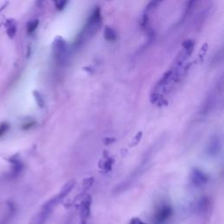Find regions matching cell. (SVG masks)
<instances>
[{
  "label": "cell",
  "mask_w": 224,
  "mask_h": 224,
  "mask_svg": "<svg viewBox=\"0 0 224 224\" xmlns=\"http://www.w3.org/2000/svg\"><path fill=\"white\" fill-rule=\"evenodd\" d=\"M102 26V17H101V10L99 7H96L90 15L88 22L86 23L83 30L77 36L76 40L75 42V47L77 48L82 46L84 41H86L89 38L99 31Z\"/></svg>",
  "instance_id": "obj_1"
},
{
  "label": "cell",
  "mask_w": 224,
  "mask_h": 224,
  "mask_svg": "<svg viewBox=\"0 0 224 224\" xmlns=\"http://www.w3.org/2000/svg\"><path fill=\"white\" fill-rule=\"evenodd\" d=\"M53 53L55 60L59 62H64L67 53V45L61 37L55 38L53 44Z\"/></svg>",
  "instance_id": "obj_2"
},
{
  "label": "cell",
  "mask_w": 224,
  "mask_h": 224,
  "mask_svg": "<svg viewBox=\"0 0 224 224\" xmlns=\"http://www.w3.org/2000/svg\"><path fill=\"white\" fill-rule=\"evenodd\" d=\"M222 147V142L221 138L218 135H214L209 139L208 146H207V152L208 155L210 156H215L219 153Z\"/></svg>",
  "instance_id": "obj_3"
},
{
  "label": "cell",
  "mask_w": 224,
  "mask_h": 224,
  "mask_svg": "<svg viewBox=\"0 0 224 224\" xmlns=\"http://www.w3.org/2000/svg\"><path fill=\"white\" fill-rule=\"evenodd\" d=\"M90 203H91V199L89 196H87L85 199H83V201L81 202L80 209V217L81 224H84L86 223L87 219L89 216L90 214Z\"/></svg>",
  "instance_id": "obj_4"
},
{
  "label": "cell",
  "mask_w": 224,
  "mask_h": 224,
  "mask_svg": "<svg viewBox=\"0 0 224 224\" xmlns=\"http://www.w3.org/2000/svg\"><path fill=\"white\" fill-rule=\"evenodd\" d=\"M173 211L172 208L169 206H164L160 208L158 211L156 217H155V223L156 224H163L165 222L167 221V219H169V217L171 216Z\"/></svg>",
  "instance_id": "obj_5"
},
{
  "label": "cell",
  "mask_w": 224,
  "mask_h": 224,
  "mask_svg": "<svg viewBox=\"0 0 224 224\" xmlns=\"http://www.w3.org/2000/svg\"><path fill=\"white\" fill-rule=\"evenodd\" d=\"M192 180L194 185L200 187V186L206 184V182L208 181V177L206 176L202 172H201L199 170H194L193 172Z\"/></svg>",
  "instance_id": "obj_6"
},
{
  "label": "cell",
  "mask_w": 224,
  "mask_h": 224,
  "mask_svg": "<svg viewBox=\"0 0 224 224\" xmlns=\"http://www.w3.org/2000/svg\"><path fill=\"white\" fill-rule=\"evenodd\" d=\"M6 33L10 39H13L17 32V23L14 19H8L5 23Z\"/></svg>",
  "instance_id": "obj_7"
},
{
  "label": "cell",
  "mask_w": 224,
  "mask_h": 224,
  "mask_svg": "<svg viewBox=\"0 0 224 224\" xmlns=\"http://www.w3.org/2000/svg\"><path fill=\"white\" fill-rule=\"evenodd\" d=\"M103 34H104V39L110 42H114L117 40V33L111 26H105Z\"/></svg>",
  "instance_id": "obj_8"
},
{
  "label": "cell",
  "mask_w": 224,
  "mask_h": 224,
  "mask_svg": "<svg viewBox=\"0 0 224 224\" xmlns=\"http://www.w3.org/2000/svg\"><path fill=\"white\" fill-rule=\"evenodd\" d=\"M74 187H75V180H70V181H68V182L65 185L64 187H62V189H61V191L60 192V193L57 195V196L59 197V199H60L61 201L63 200V198H64L66 195L68 194V193L73 189Z\"/></svg>",
  "instance_id": "obj_9"
},
{
  "label": "cell",
  "mask_w": 224,
  "mask_h": 224,
  "mask_svg": "<svg viewBox=\"0 0 224 224\" xmlns=\"http://www.w3.org/2000/svg\"><path fill=\"white\" fill-rule=\"evenodd\" d=\"M39 19H32V20H30L27 25H26V31L29 34H32V32H35V30L37 29L38 26H39Z\"/></svg>",
  "instance_id": "obj_10"
},
{
  "label": "cell",
  "mask_w": 224,
  "mask_h": 224,
  "mask_svg": "<svg viewBox=\"0 0 224 224\" xmlns=\"http://www.w3.org/2000/svg\"><path fill=\"white\" fill-rule=\"evenodd\" d=\"M52 1L54 4V7L59 12H61L64 9L65 6L67 5V4L68 2V0H52Z\"/></svg>",
  "instance_id": "obj_11"
},
{
  "label": "cell",
  "mask_w": 224,
  "mask_h": 224,
  "mask_svg": "<svg viewBox=\"0 0 224 224\" xmlns=\"http://www.w3.org/2000/svg\"><path fill=\"white\" fill-rule=\"evenodd\" d=\"M208 44L205 43V44L201 47V50H200V52H199V58H200L201 61H203V59H204V57H205V55H206V53H207V52H208Z\"/></svg>",
  "instance_id": "obj_12"
},
{
  "label": "cell",
  "mask_w": 224,
  "mask_h": 224,
  "mask_svg": "<svg viewBox=\"0 0 224 224\" xmlns=\"http://www.w3.org/2000/svg\"><path fill=\"white\" fill-rule=\"evenodd\" d=\"M163 1H164V0H151V2L149 3V4H148L146 10H147V11L153 10L154 8H156V7L160 4V3H162Z\"/></svg>",
  "instance_id": "obj_13"
},
{
  "label": "cell",
  "mask_w": 224,
  "mask_h": 224,
  "mask_svg": "<svg viewBox=\"0 0 224 224\" xmlns=\"http://www.w3.org/2000/svg\"><path fill=\"white\" fill-rule=\"evenodd\" d=\"M148 23H149V17L147 15V13H144L140 21V26L143 29H146L148 27Z\"/></svg>",
  "instance_id": "obj_14"
},
{
  "label": "cell",
  "mask_w": 224,
  "mask_h": 224,
  "mask_svg": "<svg viewBox=\"0 0 224 224\" xmlns=\"http://www.w3.org/2000/svg\"><path fill=\"white\" fill-rule=\"evenodd\" d=\"M9 128H10V125L7 123H2L0 124V138L5 134V132L9 130Z\"/></svg>",
  "instance_id": "obj_15"
},
{
  "label": "cell",
  "mask_w": 224,
  "mask_h": 224,
  "mask_svg": "<svg viewBox=\"0 0 224 224\" xmlns=\"http://www.w3.org/2000/svg\"><path fill=\"white\" fill-rule=\"evenodd\" d=\"M197 0H188L187 1V8H186V15H187L193 8L195 3H196Z\"/></svg>",
  "instance_id": "obj_16"
},
{
  "label": "cell",
  "mask_w": 224,
  "mask_h": 224,
  "mask_svg": "<svg viewBox=\"0 0 224 224\" xmlns=\"http://www.w3.org/2000/svg\"><path fill=\"white\" fill-rule=\"evenodd\" d=\"M33 95H34V97H35V99H36L37 103L39 104V106H40V107H42V106H43V103H44L42 96H40V94L39 92H37V91H34V92H33Z\"/></svg>",
  "instance_id": "obj_17"
},
{
  "label": "cell",
  "mask_w": 224,
  "mask_h": 224,
  "mask_svg": "<svg viewBox=\"0 0 224 224\" xmlns=\"http://www.w3.org/2000/svg\"><path fill=\"white\" fill-rule=\"evenodd\" d=\"M130 224H144L140 220H138V219H134V220H132L131 221V223Z\"/></svg>",
  "instance_id": "obj_18"
},
{
  "label": "cell",
  "mask_w": 224,
  "mask_h": 224,
  "mask_svg": "<svg viewBox=\"0 0 224 224\" xmlns=\"http://www.w3.org/2000/svg\"><path fill=\"white\" fill-rule=\"evenodd\" d=\"M44 1H45V0H36V4H37L39 7H40V6H42Z\"/></svg>",
  "instance_id": "obj_19"
}]
</instances>
